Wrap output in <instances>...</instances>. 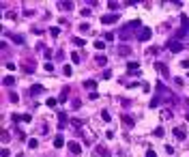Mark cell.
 I'll use <instances>...</instances> for the list:
<instances>
[{"mask_svg": "<svg viewBox=\"0 0 189 157\" xmlns=\"http://www.w3.org/2000/svg\"><path fill=\"white\" fill-rule=\"evenodd\" d=\"M127 71H129V73L138 71V63H127Z\"/></svg>", "mask_w": 189, "mask_h": 157, "instance_id": "cell-18", "label": "cell"}, {"mask_svg": "<svg viewBox=\"0 0 189 157\" xmlns=\"http://www.w3.org/2000/svg\"><path fill=\"white\" fill-rule=\"evenodd\" d=\"M107 7H110L112 11H116V9H118V2H116V0H110V2H107Z\"/></svg>", "mask_w": 189, "mask_h": 157, "instance_id": "cell-25", "label": "cell"}, {"mask_svg": "<svg viewBox=\"0 0 189 157\" xmlns=\"http://www.w3.org/2000/svg\"><path fill=\"white\" fill-rule=\"evenodd\" d=\"M131 30H133V28H131L129 24H125V26L121 28V32H118V37H121L122 41H129L131 37H133V32H131Z\"/></svg>", "mask_w": 189, "mask_h": 157, "instance_id": "cell-2", "label": "cell"}, {"mask_svg": "<svg viewBox=\"0 0 189 157\" xmlns=\"http://www.w3.org/2000/svg\"><path fill=\"white\" fill-rule=\"evenodd\" d=\"M114 22H118V13H110V15H103L101 17V24H114Z\"/></svg>", "mask_w": 189, "mask_h": 157, "instance_id": "cell-4", "label": "cell"}, {"mask_svg": "<svg viewBox=\"0 0 189 157\" xmlns=\"http://www.w3.org/2000/svg\"><path fill=\"white\" fill-rule=\"evenodd\" d=\"M118 54H122V56L131 54V47H129V45H121V49H118Z\"/></svg>", "mask_w": 189, "mask_h": 157, "instance_id": "cell-13", "label": "cell"}, {"mask_svg": "<svg viewBox=\"0 0 189 157\" xmlns=\"http://www.w3.org/2000/svg\"><path fill=\"white\" fill-rule=\"evenodd\" d=\"M63 73L67 75V78H69V75L73 73V69H71V65H65V67H63Z\"/></svg>", "mask_w": 189, "mask_h": 157, "instance_id": "cell-22", "label": "cell"}, {"mask_svg": "<svg viewBox=\"0 0 189 157\" xmlns=\"http://www.w3.org/2000/svg\"><path fill=\"white\" fill-rule=\"evenodd\" d=\"M84 86H86L90 93H95V86H97V82H95V80H86V82H84Z\"/></svg>", "mask_w": 189, "mask_h": 157, "instance_id": "cell-10", "label": "cell"}, {"mask_svg": "<svg viewBox=\"0 0 189 157\" xmlns=\"http://www.w3.org/2000/svg\"><path fill=\"white\" fill-rule=\"evenodd\" d=\"M58 7H60V9H67V11H71V9H73V2H58Z\"/></svg>", "mask_w": 189, "mask_h": 157, "instance_id": "cell-19", "label": "cell"}, {"mask_svg": "<svg viewBox=\"0 0 189 157\" xmlns=\"http://www.w3.org/2000/svg\"><path fill=\"white\" fill-rule=\"evenodd\" d=\"M80 106H82V101H80V99H73V101H71V108H73V110H78Z\"/></svg>", "mask_w": 189, "mask_h": 157, "instance_id": "cell-26", "label": "cell"}, {"mask_svg": "<svg viewBox=\"0 0 189 157\" xmlns=\"http://www.w3.org/2000/svg\"><path fill=\"white\" fill-rule=\"evenodd\" d=\"M28 146H30V148H37V146H39V142H37L34 138H30V140H28Z\"/></svg>", "mask_w": 189, "mask_h": 157, "instance_id": "cell-28", "label": "cell"}, {"mask_svg": "<svg viewBox=\"0 0 189 157\" xmlns=\"http://www.w3.org/2000/svg\"><path fill=\"white\" fill-rule=\"evenodd\" d=\"M67 148L73 153V155H80V153H82V146H80V142H75V140H73V142H67Z\"/></svg>", "mask_w": 189, "mask_h": 157, "instance_id": "cell-5", "label": "cell"}, {"mask_svg": "<svg viewBox=\"0 0 189 157\" xmlns=\"http://www.w3.org/2000/svg\"><path fill=\"white\" fill-rule=\"evenodd\" d=\"M24 71H26V73H32V71H34V67H30V65H26V67H24Z\"/></svg>", "mask_w": 189, "mask_h": 157, "instance_id": "cell-39", "label": "cell"}, {"mask_svg": "<svg viewBox=\"0 0 189 157\" xmlns=\"http://www.w3.org/2000/svg\"><path fill=\"white\" fill-rule=\"evenodd\" d=\"M174 138H176V140H185V131L180 127H176L174 129Z\"/></svg>", "mask_w": 189, "mask_h": 157, "instance_id": "cell-11", "label": "cell"}, {"mask_svg": "<svg viewBox=\"0 0 189 157\" xmlns=\"http://www.w3.org/2000/svg\"><path fill=\"white\" fill-rule=\"evenodd\" d=\"M67 95H69V88H63V93H60V99H58V101L65 103V101H67Z\"/></svg>", "mask_w": 189, "mask_h": 157, "instance_id": "cell-21", "label": "cell"}, {"mask_svg": "<svg viewBox=\"0 0 189 157\" xmlns=\"http://www.w3.org/2000/svg\"><path fill=\"white\" fill-rule=\"evenodd\" d=\"M11 39H13V43H24V37H20V34H13V37H11Z\"/></svg>", "mask_w": 189, "mask_h": 157, "instance_id": "cell-24", "label": "cell"}, {"mask_svg": "<svg viewBox=\"0 0 189 157\" xmlns=\"http://www.w3.org/2000/svg\"><path fill=\"white\" fill-rule=\"evenodd\" d=\"M49 32H52V37H58V34H60V28H58V26H54V28H49Z\"/></svg>", "mask_w": 189, "mask_h": 157, "instance_id": "cell-27", "label": "cell"}, {"mask_svg": "<svg viewBox=\"0 0 189 157\" xmlns=\"http://www.w3.org/2000/svg\"><path fill=\"white\" fill-rule=\"evenodd\" d=\"M183 47H185L183 41H176V39H170L168 41V49H170V52H174V54H176V52H183Z\"/></svg>", "mask_w": 189, "mask_h": 157, "instance_id": "cell-1", "label": "cell"}, {"mask_svg": "<svg viewBox=\"0 0 189 157\" xmlns=\"http://www.w3.org/2000/svg\"><path fill=\"white\" fill-rule=\"evenodd\" d=\"M180 26H183L185 30H189V17L187 15H180Z\"/></svg>", "mask_w": 189, "mask_h": 157, "instance_id": "cell-12", "label": "cell"}, {"mask_svg": "<svg viewBox=\"0 0 189 157\" xmlns=\"http://www.w3.org/2000/svg\"><path fill=\"white\" fill-rule=\"evenodd\" d=\"M71 60H73V63H75V65L80 63V54H78V52H73V54H71Z\"/></svg>", "mask_w": 189, "mask_h": 157, "instance_id": "cell-32", "label": "cell"}, {"mask_svg": "<svg viewBox=\"0 0 189 157\" xmlns=\"http://www.w3.org/2000/svg\"><path fill=\"white\" fill-rule=\"evenodd\" d=\"M165 153H168V155H174L176 151H174V146H170V144H168V146H165Z\"/></svg>", "mask_w": 189, "mask_h": 157, "instance_id": "cell-35", "label": "cell"}, {"mask_svg": "<svg viewBox=\"0 0 189 157\" xmlns=\"http://www.w3.org/2000/svg\"><path fill=\"white\" fill-rule=\"evenodd\" d=\"M41 93H43V86H41V84H34V86H30V95H32V97H34V95H41Z\"/></svg>", "mask_w": 189, "mask_h": 157, "instance_id": "cell-8", "label": "cell"}, {"mask_svg": "<svg viewBox=\"0 0 189 157\" xmlns=\"http://www.w3.org/2000/svg\"><path fill=\"white\" fill-rule=\"evenodd\" d=\"M112 78V71L110 69H105V71H103V80H110Z\"/></svg>", "mask_w": 189, "mask_h": 157, "instance_id": "cell-34", "label": "cell"}, {"mask_svg": "<svg viewBox=\"0 0 189 157\" xmlns=\"http://www.w3.org/2000/svg\"><path fill=\"white\" fill-rule=\"evenodd\" d=\"M122 123H125L127 127H131V125H133V118H131L129 114H125V116H122Z\"/></svg>", "mask_w": 189, "mask_h": 157, "instance_id": "cell-17", "label": "cell"}, {"mask_svg": "<svg viewBox=\"0 0 189 157\" xmlns=\"http://www.w3.org/2000/svg\"><path fill=\"white\" fill-rule=\"evenodd\" d=\"M54 146H56V148H63L65 146V138L63 136H56V138H54Z\"/></svg>", "mask_w": 189, "mask_h": 157, "instance_id": "cell-9", "label": "cell"}, {"mask_svg": "<svg viewBox=\"0 0 189 157\" xmlns=\"http://www.w3.org/2000/svg\"><path fill=\"white\" fill-rule=\"evenodd\" d=\"M71 125H73V127H80V125H82V121H78V118H73V121H71Z\"/></svg>", "mask_w": 189, "mask_h": 157, "instance_id": "cell-38", "label": "cell"}, {"mask_svg": "<svg viewBox=\"0 0 189 157\" xmlns=\"http://www.w3.org/2000/svg\"><path fill=\"white\" fill-rule=\"evenodd\" d=\"M101 118L105 121V123H110V121H112V116H110V112H107V110H103V112H101Z\"/></svg>", "mask_w": 189, "mask_h": 157, "instance_id": "cell-23", "label": "cell"}, {"mask_svg": "<svg viewBox=\"0 0 189 157\" xmlns=\"http://www.w3.org/2000/svg\"><path fill=\"white\" fill-rule=\"evenodd\" d=\"M45 106H47V108H54V106H56V99H52V97H49L47 101H45Z\"/></svg>", "mask_w": 189, "mask_h": 157, "instance_id": "cell-30", "label": "cell"}, {"mask_svg": "<svg viewBox=\"0 0 189 157\" xmlns=\"http://www.w3.org/2000/svg\"><path fill=\"white\" fill-rule=\"evenodd\" d=\"M92 157H112V153L107 151L103 144H97V146H95V153H92Z\"/></svg>", "mask_w": 189, "mask_h": 157, "instance_id": "cell-3", "label": "cell"}, {"mask_svg": "<svg viewBox=\"0 0 189 157\" xmlns=\"http://www.w3.org/2000/svg\"><path fill=\"white\" fill-rule=\"evenodd\" d=\"M174 84H176V86H183L185 82H183V80H180V78H174Z\"/></svg>", "mask_w": 189, "mask_h": 157, "instance_id": "cell-40", "label": "cell"}, {"mask_svg": "<svg viewBox=\"0 0 189 157\" xmlns=\"http://www.w3.org/2000/svg\"><path fill=\"white\" fill-rule=\"evenodd\" d=\"M65 123H67V114H58V127L60 129L65 127Z\"/></svg>", "mask_w": 189, "mask_h": 157, "instance_id": "cell-14", "label": "cell"}, {"mask_svg": "<svg viewBox=\"0 0 189 157\" xmlns=\"http://www.w3.org/2000/svg\"><path fill=\"white\" fill-rule=\"evenodd\" d=\"M95 47H97V49H103V47H105V43H103L101 39H97V41H95Z\"/></svg>", "mask_w": 189, "mask_h": 157, "instance_id": "cell-29", "label": "cell"}, {"mask_svg": "<svg viewBox=\"0 0 189 157\" xmlns=\"http://www.w3.org/2000/svg\"><path fill=\"white\" fill-rule=\"evenodd\" d=\"M146 157H157V153L153 151V148H148V151H146Z\"/></svg>", "mask_w": 189, "mask_h": 157, "instance_id": "cell-37", "label": "cell"}, {"mask_svg": "<svg viewBox=\"0 0 189 157\" xmlns=\"http://www.w3.org/2000/svg\"><path fill=\"white\" fill-rule=\"evenodd\" d=\"M43 69L47 71V73H52V71H54V65H52V63H45V67H43Z\"/></svg>", "mask_w": 189, "mask_h": 157, "instance_id": "cell-33", "label": "cell"}, {"mask_svg": "<svg viewBox=\"0 0 189 157\" xmlns=\"http://www.w3.org/2000/svg\"><path fill=\"white\" fill-rule=\"evenodd\" d=\"M80 30H82V32H90V26H88V24H86V22H84V24H82V26H80Z\"/></svg>", "mask_w": 189, "mask_h": 157, "instance_id": "cell-31", "label": "cell"}, {"mask_svg": "<svg viewBox=\"0 0 189 157\" xmlns=\"http://www.w3.org/2000/svg\"><path fill=\"white\" fill-rule=\"evenodd\" d=\"M187 106H189V99H187Z\"/></svg>", "mask_w": 189, "mask_h": 157, "instance_id": "cell-41", "label": "cell"}, {"mask_svg": "<svg viewBox=\"0 0 189 157\" xmlns=\"http://www.w3.org/2000/svg\"><path fill=\"white\" fill-rule=\"evenodd\" d=\"M95 63H97V65H105V63H107V58H105L103 54H99L97 58H95Z\"/></svg>", "mask_w": 189, "mask_h": 157, "instance_id": "cell-20", "label": "cell"}, {"mask_svg": "<svg viewBox=\"0 0 189 157\" xmlns=\"http://www.w3.org/2000/svg\"><path fill=\"white\" fill-rule=\"evenodd\" d=\"M153 133H155V138H163V136H165L163 127H155V131H153Z\"/></svg>", "mask_w": 189, "mask_h": 157, "instance_id": "cell-16", "label": "cell"}, {"mask_svg": "<svg viewBox=\"0 0 189 157\" xmlns=\"http://www.w3.org/2000/svg\"><path fill=\"white\" fill-rule=\"evenodd\" d=\"M157 69H159V71H161V75H163V78H170V69L165 67L163 63H157Z\"/></svg>", "mask_w": 189, "mask_h": 157, "instance_id": "cell-7", "label": "cell"}, {"mask_svg": "<svg viewBox=\"0 0 189 157\" xmlns=\"http://www.w3.org/2000/svg\"><path fill=\"white\" fill-rule=\"evenodd\" d=\"M150 34H153V30H150V28H140V32H138V39H140V41H148Z\"/></svg>", "mask_w": 189, "mask_h": 157, "instance_id": "cell-6", "label": "cell"}, {"mask_svg": "<svg viewBox=\"0 0 189 157\" xmlns=\"http://www.w3.org/2000/svg\"><path fill=\"white\" fill-rule=\"evenodd\" d=\"M9 99H11V101H13V103H17V101H20V97H17V93H11V97H9Z\"/></svg>", "mask_w": 189, "mask_h": 157, "instance_id": "cell-36", "label": "cell"}, {"mask_svg": "<svg viewBox=\"0 0 189 157\" xmlns=\"http://www.w3.org/2000/svg\"><path fill=\"white\" fill-rule=\"evenodd\" d=\"M2 84H5V86H13V84H15V78H13V75H7Z\"/></svg>", "mask_w": 189, "mask_h": 157, "instance_id": "cell-15", "label": "cell"}]
</instances>
